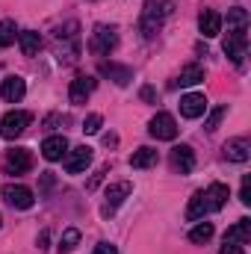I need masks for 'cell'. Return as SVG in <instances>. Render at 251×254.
<instances>
[{
    "instance_id": "cell-1",
    "label": "cell",
    "mask_w": 251,
    "mask_h": 254,
    "mask_svg": "<svg viewBox=\"0 0 251 254\" xmlns=\"http://www.w3.org/2000/svg\"><path fill=\"white\" fill-rule=\"evenodd\" d=\"M172 15V0H151L148 6H145V12H142V33H145V39H151L160 27H163V18H169Z\"/></svg>"
},
{
    "instance_id": "cell-2",
    "label": "cell",
    "mask_w": 251,
    "mask_h": 254,
    "mask_svg": "<svg viewBox=\"0 0 251 254\" xmlns=\"http://www.w3.org/2000/svg\"><path fill=\"white\" fill-rule=\"evenodd\" d=\"M116 45H119V33H116V27L98 24V27H95V33H92V42H89L92 54H101V57H107L110 51H116Z\"/></svg>"
},
{
    "instance_id": "cell-3",
    "label": "cell",
    "mask_w": 251,
    "mask_h": 254,
    "mask_svg": "<svg viewBox=\"0 0 251 254\" xmlns=\"http://www.w3.org/2000/svg\"><path fill=\"white\" fill-rule=\"evenodd\" d=\"M246 48H249L246 30H228V36H225V54H228V60H231L234 65H243V60H246Z\"/></svg>"
},
{
    "instance_id": "cell-4",
    "label": "cell",
    "mask_w": 251,
    "mask_h": 254,
    "mask_svg": "<svg viewBox=\"0 0 251 254\" xmlns=\"http://www.w3.org/2000/svg\"><path fill=\"white\" fill-rule=\"evenodd\" d=\"M30 113H24V110H12V113H6L3 116V122H0V136L3 139H15V136H21L27 125H30Z\"/></svg>"
},
{
    "instance_id": "cell-5",
    "label": "cell",
    "mask_w": 251,
    "mask_h": 254,
    "mask_svg": "<svg viewBox=\"0 0 251 254\" xmlns=\"http://www.w3.org/2000/svg\"><path fill=\"white\" fill-rule=\"evenodd\" d=\"M133 192V187L127 184V181H122V184H113L110 190H107V195H104V207H101V216L104 219H110L122 204H125V198Z\"/></svg>"
},
{
    "instance_id": "cell-6",
    "label": "cell",
    "mask_w": 251,
    "mask_h": 254,
    "mask_svg": "<svg viewBox=\"0 0 251 254\" xmlns=\"http://www.w3.org/2000/svg\"><path fill=\"white\" fill-rule=\"evenodd\" d=\"M3 169H6V175H27L33 169V154L27 148H12L3 160Z\"/></svg>"
},
{
    "instance_id": "cell-7",
    "label": "cell",
    "mask_w": 251,
    "mask_h": 254,
    "mask_svg": "<svg viewBox=\"0 0 251 254\" xmlns=\"http://www.w3.org/2000/svg\"><path fill=\"white\" fill-rule=\"evenodd\" d=\"M92 163V148L89 145H77L65 154V172L68 175H83Z\"/></svg>"
},
{
    "instance_id": "cell-8",
    "label": "cell",
    "mask_w": 251,
    "mask_h": 254,
    "mask_svg": "<svg viewBox=\"0 0 251 254\" xmlns=\"http://www.w3.org/2000/svg\"><path fill=\"white\" fill-rule=\"evenodd\" d=\"M148 133L154 136V139H175L178 136V122H175V116H169V113H157L154 119H151V125H148Z\"/></svg>"
},
{
    "instance_id": "cell-9",
    "label": "cell",
    "mask_w": 251,
    "mask_h": 254,
    "mask_svg": "<svg viewBox=\"0 0 251 254\" xmlns=\"http://www.w3.org/2000/svg\"><path fill=\"white\" fill-rule=\"evenodd\" d=\"M92 92H95V77H86V74H80V77H74V80H71L68 98H71V104H86Z\"/></svg>"
},
{
    "instance_id": "cell-10",
    "label": "cell",
    "mask_w": 251,
    "mask_h": 254,
    "mask_svg": "<svg viewBox=\"0 0 251 254\" xmlns=\"http://www.w3.org/2000/svg\"><path fill=\"white\" fill-rule=\"evenodd\" d=\"M204 113H207V98L201 92H192V95L181 98V116L184 119H201Z\"/></svg>"
},
{
    "instance_id": "cell-11",
    "label": "cell",
    "mask_w": 251,
    "mask_h": 254,
    "mask_svg": "<svg viewBox=\"0 0 251 254\" xmlns=\"http://www.w3.org/2000/svg\"><path fill=\"white\" fill-rule=\"evenodd\" d=\"M3 198H6V204H12V207H18V210H30L33 207V192L27 190V187H18V184H9L6 190H3Z\"/></svg>"
},
{
    "instance_id": "cell-12",
    "label": "cell",
    "mask_w": 251,
    "mask_h": 254,
    "mask_svg": "<svg viewBox=\"0 0 251 254\" xmlns=\"http://www.w3.org/2000/svg\"><path fill=\"white\" fill-rule=\"evenodd\" d=\"M24 92H27V83H24V77H18V74L6 77L3 86H0V98H3L6 104H18V101L24 98Z\"/></svg>"
},
{
    "instance_id": "cell-13",
    "label": "cell",
    "mask_w": 251,
    "mask_h": 254,
    "mask_svg": "<svg viewBox=\"0 0 251 254\" xmlns=\"http://www.w3.org/2000/svg\"><path fill=\"white\" fill-rule=\"evenodd\" d=\"M172 169L175 172H181V175H189L192 169H195V154H192V148L189 145H178V148H172Z\"/></svg>"
},
{
    "instance_id": "cell-14",
    "label": "cell",
    "mask_w": 251,
    "mask_h": 254,
    "mask_svg": "<svg viewBox=\"0 0 251 254\" xmlns=\"http://www.w3.org/2000/svg\"><path fill=\"white\" fill-rule=\"evenodd\" d=\"M198 30H201V36H204V39L219 36V33H222V15H219L216 9H204V12H201V18H198Z\"/></svg>"
},
{
    "instance_id": "cell-15",
    "label": "cell",
    "mask_w": 251,
    "mask_h": 254,
    "mask_svg": "<svg viewBox=\"0 0 251 254\" xmlns=\"http://www.w3.org/2000/svg\"><path fill=\"white\" fill-rule=\"evenodd\" d=\"M65 154H68V139H65V136H48V139L42 142V157H45V160L57 163V160H63Z\"/></svg>"
},
{
    "instance_id": "cell-16",
    "label": "cell",
    "mask_w": 251,
    "mask_h": 254,
    "mask_svg": "<svg viewBox=\"0 0 251 254\" xmlns=\"http://www.w3.org/2000/svg\"><path fill=\"white\" fill-rule=\"evenodd\" d=\"M204 198H207L210 213H216V210H222V207L228 204V187H225V184H210V187L204 190Z\"/></svg>"
},
{
    "instance_id": "cell-17",
    "label": "cell",
    "mask_w": 251,
    "mask_h": 254,
    "mask_svg": "<svg viewBox=\"0 0 251 254\" xmlns=\"http://www.w3.org/2000/svg\"><path fill=\"white\" fill-rule=\"evenodd\" d=\"M225 157L234 160V163H246L251 157V142L249 139H231V142L225 145Z\"/></svg>"
},
{
    "instance_id": "cell-18",
    "label": "cell",
    "mask_w": 251,
    "mask_h": 254,
    "mask_svg": "<svg viewBox=\"0 0 251 254\" xmlns=\"http://www.w3.org/2000/svg\"><path fill=\"white\" fill-rule=\"evenodd\" d=\"M210 213V207H207V198H204V190L195 192L192 198H189V207H187V219L189 222H198V219H204Z\"/></svg>"
},
{
    "instance_id": "cell-19",
    "label": "cell",
    "mask_w": 251,
    "mask_h": 254,
    "mask_svg": "<svg viewBox=\"0 0 251 254\" xmlns=\"http://www.w3.org/2000/svg\"><path fill=\"white\" fill-rule=\"evenodd\" d=\"M225 240H228V243H237V246H246V243L251 240V222L249 219H240L234 228H228Z\"/></svg>"
},
{
    "instance_id": "cell-20",
    "label": "cell",
    "mask_w": 251,
    "mask_h": 254,
    "mask_svg": "<svg viewBox=\"0 0 251 254\" xmlns=\"http://www.w3.org/2000/svg\"><path fill=\"white\" fill-rule=\"evenodd\" d=\"M18 45H21V54L24 57H33L42 48V36L33 33V30H24V33H18Z\"/></svg>"
},
{
    "instance_id": "cell-21",
    "label": "cell",
    "mask_w": 251,
    "mask_h": 254,
    "mask_svg": "<svg viewBox=\"0 0 251 254\" xmlns=\"http://www.w3.org/2000/svg\"><path fill=\"white\" fill-rule=\"evenodd\" d=\"M157 151L154 148H139V151H133V157H130V166L133 169H151V166H157Z\"/></svg>"
},
{
    "instance_id": "cell-22",
    "label": "cell",
    "mask_w": 251,
    "mask_h": 254,
    "mask_svg": "<svg viewBox=\"0 0 251 254\" xmlns=\"http://www.w3.org/2000/svg\"><path fill=\"white\" fill-rule=\"evenodd\" d=\"M213 225L210 222H201V225H195L192 231H189V243H195V246H201V243H210L213 240Z\"/></svg>"
},
{
    "instance_id": "cell-23",
    "label": "cell",
    "mask_w": 251,
    "mask_h": 254,
    "mask_svg": "<svg viewBox=\"0 0 251 254\" xmlns=\"http://www.w3.org/2000/svg\"><path fill=\"white\" fill-rule=\"evenodd\" d=\"M201 80H204V68H201V65H187V68H184V71H181V77H178V83H181V86H195V83H201Z\"/></svg>"
},
{
    "instance_id": "cell-24",
    "label": "cell",
    "mask_w": 251,
    "mask_h": 254,
    "mask_svg": "<svg viewBox=\"0 0 251 254\" xmlns=\"http://www.w3.org/2000/svg\"><path fill=\"white\" fill-rule=\"evenodd\" d=\"M101 71L110 74L119 86H127V83L133 80V71H130V68H122V65H101Z\"/></svg>"
},
{
    "instance_id": "cell-25",
    "label": "cell",
    "mask_w": 251,
    "mask_h": 254,
    "mask_svg": "<svg viewBox=\"0 0 251 254\" xmlns=\"http://www.w3.org/2000/svg\"><path fill=\"white\" fill-rule=\"evenodd\" d=\"M228 30H249V12L246 9H231L228 12Z\"/></svg>"
},
{
    "instance_id": "cell-26",
    "label": "cell",
    "mask_w": 251,
    "mask_h": 254,
    "mask_svg": "<svg viewBox=\"0 0 251 254\" xmlns=\"http://www.w3.org/2000/svg\"><path fill=\"white\" fill-rule=\"evenodd\" d=\"M77 243H80V231H77V228H68V231L63 234V240H60V246H57V249H60L63 254H68V252H74V249H77Z\"/></svg>"
},
{
    "instance_id": "cell-27",
    "label": "cell",
    "mask_w": 251,
    "mask_h": 254,
    "mask_svg": "<svg viewBox=\"0 0 251 254\" xmlns=\"http://www.w3.org/2000/svg\"><path fill=\"white\" fill-rule=\"evenodd\" d=\"M15 42V21H0V51Z\"/></svg>"
},
{
    "instance_id": "cell-28",
    "label": "cell",
    "mask_w": 251,
    "mask_h": 254,
    "mask_svg": "<svg viewBox=\"0 0 251 254\" xmlns=\"http://www.w3.org/2000/svg\"><path fill=\"white\" fill-rule=\"evenodd\" d=\"M225 116H228V107H216V110H213V113L207 116L204 127H207V130H216V127H219V122H222Z\"/></svg>"
},
{
    "instance_id": "cell-29",
    "label": "cell",
    "mask_w": 251,
    "mask_h": 254,
    "mask_svg": "<svg viewBox=\"0 0 251 254\" xmlns=\"http://www.w3.org/2000/svg\"><path fill=\"white\" fill-rule=\"evenodd\" d=\"M101 122H104V119L95 113V116H89V119L83 122V130H86V133H98V130H101Z\"/></svg>"
},
{
    "instance_id": "cell-30",
    "label": "cell",
    "mask_w": 251,
    "mask_h": 254,
    "mask_svg": "<svg viewBox=\"0 0 251 254\" xmlns=\"http://www.w3.org/2000/svg\"><path fill=\"white\" fill-rule=\"evenodd\" d=\"M240 201H243L246 207L251 204V178H249V175L243 178V187H240Z\"/></svg>"
},
{
    "instance_id": "cell-31",
    "label": "cell",
    "mask_w": 251,
    "mask_h": 254,
    "mask_svg": "<svg viewBox=\"0 0 251 254\" xmlns=\"http://www.w3.org/2000/svg\"><path fill=\"white\" fill-rule=\"evenodd\" d=\"M219 254H246L243 252V246H237V243H228V240H225V246H222V252Z\"/></svg>"
},
{
    "instance_id": "cell-32",
    "label": "cell",
    "mask_w": 251,
    "mask_h": 254,
    "mask_svg": "<svg viewBox=\"0 0 251 254\" xmlns=\"http://www.w3.org/2000/svg\"><path fill=\"white\" fill-rule=\"evenodd\" d=\"M51 187H54V175L45 172V175H42V190H51Z\"/></svg>"
},
{
    "instance_id": "cell-33",
    "label": "cell",
    "mask_w": 251,
    "mask_h": 254,
    "mask_svg": "<svg viewBox=\"0 0 251 254\" xmlns=\"http://www.w3.org/2000/svg\"><path fill=\"white\" fill-rule=\"evenodd\" d=\"M95 254H116V249H113L110 243H101V246L95 249Z\"/></svg>"
},
{
    "instance_id": "cell-34",
    "label": "cell",
    "mask_w": 251,
    "mask_h": 254,
    "mask_svg": "<svg viewBox=\"0 0 251 254\" xmlns=\"http://www.w3.org/2000/svg\"><path fill=\"white\" fill-rule=\"evenodd\" d=\"M154 98H157V95H154V89H151V86H145V89H142V101H154Z\"/></svg>"
},
{
    "instance_id": "cell-35",
    "label": "cell",
    "mask_w": 251,
    "mask_h": 254,
    "mask_svg": "<svg viewBox=\"0 0 251 254\" xmlns=\"http://www.w3.org/2000/svg\"><path fill=\"white\" fill-rule=\"evenodd\" d=\"M48 240H51V234L42 231V234H39V249H48Z\"/></svg>"
},
{
    "instance_id": "cell-36",
    "label": "cell",
    "mask_w": 251,
    "mask_h": 254,
    "mask_svg": "<svg viewBox=\"0 0 251 254\" xmlns=\"http://www.w3.org/2000/svg\"><path fill=\"white\" fill-rule=\"evenodd\" d=\"M0 225H3V216H0Z\"/></svg>"
}]
</instances>
